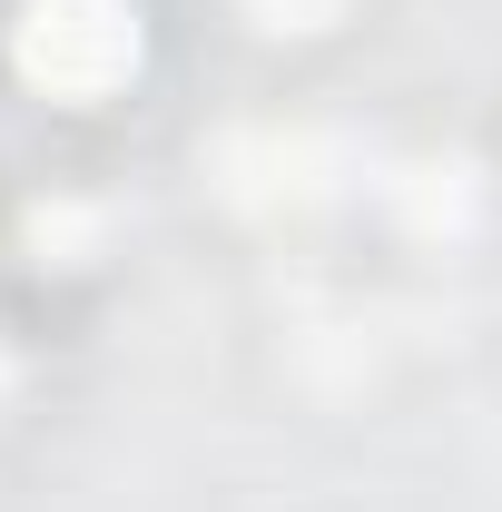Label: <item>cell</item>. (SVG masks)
<instances>
[{"label": "cell", "instance_id": "cell-1", "mask_svg": "<svg viewBox=\"0 0 502 512\" xmlns=\"http://www.w3.org/2000/svg\"><path fill=\"white\" fill-rule=\"evenodd\" d=\"M138 60V20L119 0H30L20 20V69L60 99H99L109 79H128Z\"/></svg>", "mask_w": 502, "mask_h": 512}]
</instances>
